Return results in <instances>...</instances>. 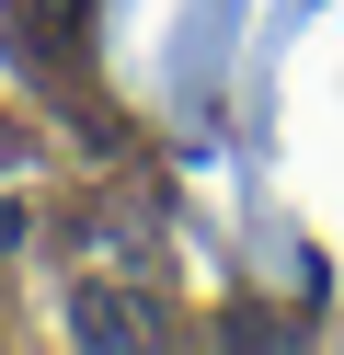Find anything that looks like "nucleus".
<instances>
[{
	"label": "nucleus",
	"mask_w": 344,
	"mask_h": 355,
	"mask_svg": "<svg viewBox=\"0 0 344 355\" xmlns=\"http://www.w3.org/2000/svg\"><path fill=\"white\" fill-rule=\"evenodd\" d=\"M81 332L92 344H126V332H149V309H126L115 286H81Z\"/></svg>",
	"instance_id": "1"
}]
</instances>
